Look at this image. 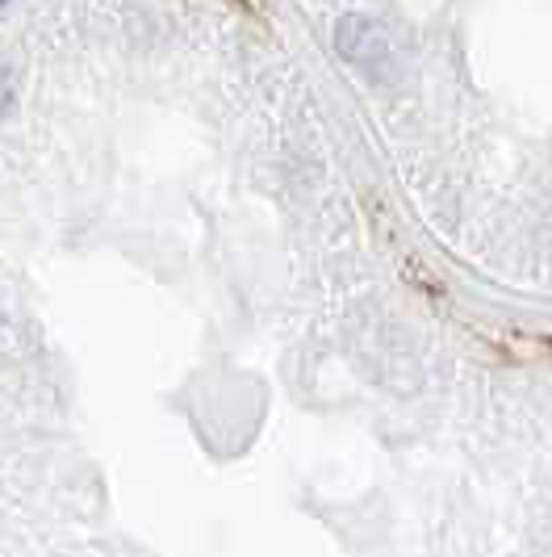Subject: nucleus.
<instances>
[{
	"label": "nucleus",
	"instance_id": "obj_1",
	"mask_svg": "<svg viewBox=\"0 0 552 557\" xmlns=\"http://www.w3.org/2000/svg\"><path fill=\"white\" fill-rule=\"evenodd\" d=\"M335 47H339V55L348 59V63H356L364 72H386L389 63H393V47H389V34L381 22H373V17H343L339 26H335Z\"/></svg>",
	"mask_w": 552,
	"mask_h": 557
}]
</instances>
